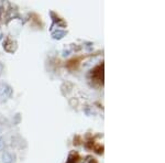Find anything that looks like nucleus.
Returning <instances> with one entry per match:
<instances>
[{"mask_svg":"<svg viewBox=\"0 0 165 163\" xmlns=\"http://www.w3.org/2000/svg\"><path fill=\"white\" fill-rule=\"evenodd\" d=\"M12 95V88L4 83L0 84V96L1 97H10Z\"/></svg>","mask_w":165,"mask_h":163,"instance_id":"1","label":"nucleus"},{"mask_svg":"<svg viewBox=\"0 0 165 163\" xmlns=\"http://www.w3.org/2000/svg\"><path fill=\"white\" fill-rule=\"evenodd\" d=\"M14 161V155L10 152H4L2 154V162L4 163H12Z\"/></svg>","mask_w":165,"mask_h":163,"instance_id":"2","label":"nucleus"},{"mask_svg":"<svg viewBox=\"0 0 165 163\" xmlns=\"http://www.w3.org/2000/svg\"><path fill=\"white\" fill-rule=\"evenodd\" d=\"M65 35H66V31H64V30H57V31H55V32L52 33V37H53L54 40H61Z\"/></svg>","mask_w":165,"mask_h":163,"instance_id":"3","label":"nucleus"},{"mask_svg":"<svg viewBox=\"0 0 165 163\" xmlns=\"http://www.w3.org/2000/svg\"><path fill=\"white\" fill-rule=\"evenodd\" d=\"M70 53H72V51L70 50H64L62 52V56L63 57H67V56H70Z\"/></svg>","mask_w":165,"mask_h":163,"instance_id":"4","label":"nucleus"},{"mask_svg":"<svg viewBox=\"0 0 165 163\" xmlns=\"http://www.w3.org/2000/svg\"><path fill=\"white\" fill-rule=\"evenodd\" d=\"M4 148V138L2 137H0V150Z\"/></svg>","mask_w":165,"mask_h":163,"instance_id":"5","label":"nucleus"},{"mask_svg":"<svg viewBox=\"0 0 165 163\" xmlns=\"http://www.w3.org/2000/svg\"><path fill=\"white\" fill-rule=\"evenodd\" d=\"M1 72H2V65L0 64V74H1Z\"/></svg>","mask_w":165,"mask_h":163,"instance_id":"6","label":"nucleus"}]
</instances>
